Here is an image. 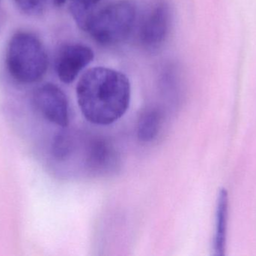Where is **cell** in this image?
Wrapping results in <instances>:
<instances>
[{"instance_id":"obj_4","label":"cell","mask_w":256,"mask_h":256,"mask_svg":"<svg viewBox=\"0 0 256 256\" xmlns=\"http://www.w3.org/2000/svg\"><path fill=\"white\" fill-rule=\"evenodd\" d=\"M33 102L40 114L61 127L69 124V105L64 92L55 84H44L34 90Z\"/></svg>"},{"instance_id":"obj_6","label":"cell","mask_w":256,"mask_h":256,"mask_svg":"<svg viewBox=\"0 0 256 256\" xmlns=\"http://www.w3.org/2000/svg\"><path fill=\"white\" fill-rule=\"evenodd\" d=\"M171 14L168 4L160 3L147 14L142 23L140 39L144 48L154 50L165 42L170 27Z\"/></svg>"},{"instance_id":"obj_13","label":"cell","mask_w":256,"mask_h":256,"mask_svg":"<svg viewBox=\"0 0 256 256\" xmlns=\"http://www.w3.org/2000/svg\"><path fill=\"white\" fill-rule=\"evenodd\" d=\"M67 0H54V3H55L56 6H61L64 4Z\"/></svg>"},{"instance_id":"obj_5","label":"cell","mask_w":256,"mask_h":256,"mask_svg":"<svg viewBox=\"0 0 256 256\" xmlns=\"http://www.w3.org/2000/svg\"><path fill=\"white\" fill-rule=\"evenodd\" d=\"M94 58L91 48L79 43L66 44L58 50L55 60L57 76L64 84H72Z\"/></svg>"},{"instance_id":"obj_9","label":"cell","mask_w":256,"mask_h":256,"mask_svg":"<svg viewBox=\"0 0 256 256\" xmlns=\"http://www.w3.org/2000/svg\"><path fill=\"white\" fill-rule=\"evenodd\" d=\"M162 113L158 108H146L140 114L137 123L138 140L142 142H150L156 138L162 125Z\"/></svg>"},{"instance_id":"obj_8","label":"cell","mask_w":256,"mask_h":256,"mask_svg":"<svg viewBox=\"0 0 256 256\" xmlns=\"http://www.w3.org/2000/svg\"><path fill=\"white\" fill-rule=\"evenodd\" d=\"M88 163L91 168L100 171L111 169L116 162L115 150L103 140L96 139L88 148Z\"/></svg>"},{"instance_id":"obj_1","label":"cell","mask_w":256,"mask_h":256,"mask_svg":"<svg viewBox=\"0 0 256 256\" xmlns=\"http://www.w3.org/2000/svg\"><path fill=\"white\" fill-rule=\"evenodd\" d=\"M76 93L84 117L93 124L108 126L120 120L128 111L130 83L122 72L99 66L82 75Z\"/></svg>"},{"instance_id":"obj_7","label":"cell","mask_w":256,"mask_h":256,"mask_svg":"<svg viewBox=\"0 0 256 256\" xmlns=\"http://www.w3.org/2000/svg\"><path fill=\"white\" fill-rule=\"evenodd\" d=\"M228 192L224 188L220 189L216 209V225L213 239V255H226L227 219H228Z\"/></svg>"},{"instance_id":"obj_10","label":"cell","mask_w":256,"mask_h":256,"mask_svg":"<svg viewBox=\"0 0 256 256\" xmlns=\"http://www.w3.org/2000/svg\"><path fill=\"white\" fill-rule=\"evenodd\" d=\"M102 0H70V13L81 30L85 31L88 21L98 10Z\"/></svg>"},{"instance_id":"obj_12","label":"cell","mask_w":256,"mask_h":256,"mask_svg":"<svg viewBox=\"0 0 256 256\" xmlns=\"http://www.w3.org/2000/svg\"><path fill=\"white\" fill-rule=\"evenodd\" d=\"M14 2L24 13L34 15L42 12L48 0H14Z\"/></svg>"},{"instance_id":"obj_11","label":"cell","mask_w":256,"mask_h":256,"mask_svg":"<svg viewBox=\"0 0 256 256\" xmlns=\"http://www.w3.org/2000/svg\"><path fill=\"white\" fill-rule=\"evenodd\" d=\"M74 148V139L70 132L63 131L56 135L52 144V153L56 159H66L73 153Z\"/></svg>"},{"instance_id":"obj_3","label":"cell","mask_w":256,"mask_h":256,"mask_svg":"<svg viewBox=\"0 0 256 256\" xmlns=\"http://www.w3.org/2000/svg\"><path fill=\"white\" fill-rule=\"evenodd\" d=\"M136 8L129 0H118L98 9L87 24V32L98 43L112 46L124 42L130 34Z\"/></svg>"},{"instance_id":"obj_2","label":"cell","mask_w":256,"mask_h":256,"mask_svg":"<svg viewBox=\"0 0 256 256\" xmlns=\"http://www.w3.org/2000/svg\"><path fill=\"white\" fill-rule=\"evenodd\" d=\"M6 66L18 82L32 84L42 79L48 68V54L42 41L26 32L14 35L8 46Z\"/></svg>"}]
</instances>
